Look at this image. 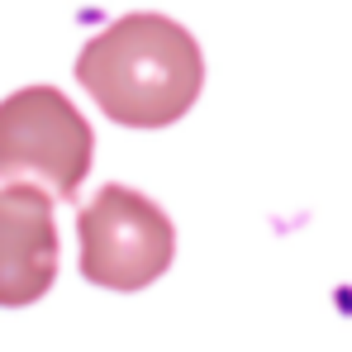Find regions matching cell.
Masks as SVG:
<instances>
[{
    "label": "cell",
    "instance_id": "obj_3",
    "mask_svg": "<svg viewBox=\"0 0 352 352\" xmlns=\"http://www.w3.org/2000/svg\"><path fill=\"white\" fill-rule=\"evenodd\" d=\"M91 153L96 133L58 86H24L0 100V181H34L76 200Z\"/></svg>",
    "mask_w": 352,
    "mask_h": 352
},
{
    "label": "cell",
    "instance_id": "obj_2",
    "mask_svg": "<svg viewBox=\"0 0 352 352\" xmlns=\"http://www.w3.org/2000/svg\"><path fill=\"white\" fill-rule=\"evenodd\" d=\"M76 243H81V276L105 291H143L176 257V229L167 210H157V200L119 181L100 186L81 205Z\"/></svg>",
    "mask_w": 352,
    "mask_h": 352
},
{
    "label": "cell",
    "instance_id": "obj_1",
    "mask_svg": "<svg viewBox=\"0 0 352 352\" xmlns=\"http://www.w3.org/2000/svg\"><path fill=\"white\" fill-rule=\"evenodd\" d=\"M86 96L124 129H167L200 100L205 58L190 29L138 10L105 24L76 58Z\"/></svg>",
    "mask_w": 352,
    "mask_h": 352
},
{
    "label": "cell",
    "instance_id": "obj_4",
    "mask_svg": "<svg viewBox=\"0 0 352 352\" xmlns=\"http://www.w3.org/2000/svg\"><path fill=\"white\" fill-rule=\"evenodd\" d=\"M58 281L53 190L10 181L0 190V309H24Z\"/></svg>",
    "mask_w": 352,
    "mask_h": 352
}]
</instances>
